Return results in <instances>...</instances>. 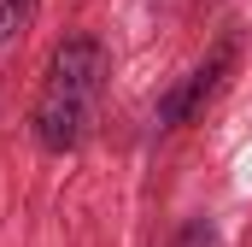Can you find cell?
<instances>
[{
  "label": "cell",
  "instance_id": "cell-1",
  "mask_svg": "<svg viewBox=\"0 0 252 247\" xmlns=\"http://www.w3.org/2000/svg\"><path fill=\"white\" fill-rule=\"evenodd\" d=\"M100 94H106V47L94 36H64L47 59L35 112H30L35 141L47 153L82 147V135L94 129V112H100Z\"/></svg>",
  "mask_w": 252,
  "mask_h": 247
},
{
  "label": "cell",
  "instance_id": "cell-2",
  "mask_svg": "<svg viewBox=\"0 0 252 247\" xmlns=\"http://www.w3.org/2000/svg\"><path fill=\"white\" fill-rule=\"evenodd\" d=\"M229 65H235V41L211 47V59H205V65H193L188 77H182V82L164 94V106H158V124H170V129H176V124H188L193 112H199V106L217 94V82L229 77Z\"/></svg>",
  "mask_w": 252,
  "mask_h": 247
},
{
  "label": "cell",
  "instance_id": "cell-3",
  "mask_svg": "<svg viewBox=\"0 0 252 247\" xmlns=\"http://www.w3.org/2000/svg\"><path fill=\"white\" fill-rule=\"evenodd\" d=\"M41 0H0V41H18L30 24H35Z\"/></svg>",
  "mask_w": 252,
  "mask_h": 247
}]
</instances>
